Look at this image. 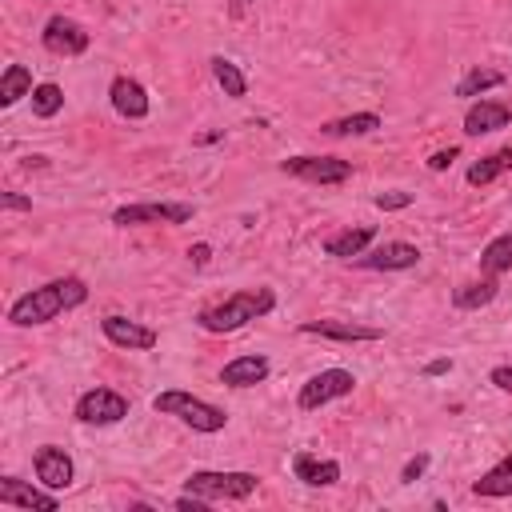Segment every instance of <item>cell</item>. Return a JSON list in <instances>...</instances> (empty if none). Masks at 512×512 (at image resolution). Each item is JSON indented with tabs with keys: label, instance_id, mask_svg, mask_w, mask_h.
<instances>
[{
	"label": "cell",
	"instance_id": "6da1fadb",
	"mask_svg": "<svg viewBox=\"0 0 512 512\" xmlns=\"http://www.w3.org/2000/svg\"><path fill=\"white\" fill-rule=\"evenodd\" d=\"M84 300H88V284H84L80 276H56V280H48V284H40V288L16 296V300L8 304V324H16V328H36V324L56 320L60 312L80 308Z\"/></svg>",
	"mask_w": 512,
	"mask_h": 512
},
{
	"label": "cell",
	"instance_id": "7a4b0ae2",
	"mask_svg": "<svg viewBox=\"0 0 512 512\" xmlns=\"http://www.w3.org/2000/svg\"><path fill=\"white\" fill-rule=\"evenodd\" d=\"M272 308H276V292L272 288H240V292L224 296L220 304L204 308L196 316V324L204 332H212V336H224V332H236V328L260 320V316H268Z\"/></svg>",
	"mask_w": 512,
	"mask_h": 512
},
{
	"label": "cell",
	"instance_id": "3957f363",
	"mask_svg": "<svg viewBox=\"0 0 512 512\" xmlns=\"http://www.w3.org/2000/svg\"><path fill=\"white\" fill-rule=\"evenodd\" d=\"M152 412L176 416L180 424H188L192 432H204V436L224 432V424H228V412H224V408H216V404H208V400H200V396H192V392H184V388L156 392V396H152Z\"/></svg>",
	"mask_w": 512,
	"mask_h": 512
},
{
	"label": "cell",
	"instance_id": "277c9868",
	"mask_svg": "<svg viewBox=\"0 0 512 512\" xmlns=\"http://www.w3.org/2000/svg\"><path fill=\"white\" fill-rule=\"evenodd\" d=\"M260 488V476L256 472H216V468H200L184 480V492L188 496H200V500H248L252 492Z\"/></svg>",
	"mask_w": 512,
	"mask_h": 512
},
{
	"label": "cell",
	"instance_id": "5b68a950",
	"mask_svg": "<svg viewBox=\"0 0 512 512\" xmlns=\"http://www.w3.org/2000/svg\"><path fill=\"white\" fill-rule=\"evenodd\" d=\"M196 216L192 204L180 200H140V204H120L112 212L116 228H140V224H188Z\"/></svg>",
	"mask_w": 512,
	"mask_h": 512
},
{
	"label": "cell",
	"instance_id": "8992f818",
	"mask_svg": "<svg viewBox=\"0 0 512 512\" xmlns=\"http://www.w3.org/2000/svg\"><path fill=\"white\" fill-rule=\"evenodd\" d=\"M352 388H356V376L348 368H320L300 384L296 408L300 412H316V408H324V404H332L340 396H352Z\"/></svg>",
	"mask_w": 512,
	"mask_h": 512
},
{
	"label": "cell",
	"instance_id": "52a82bcc",
	"mask_svg": "<svg viewBox=\"0 0 512 512\" xmlns=\"http://www.w3.org/2000/svg\"><path fill=\"white\" fill-rule=\"evenodd\" d=\"M280 172L296 176V180H308V184H320V188H336V184L352 180V160H340V156H288V160H280Z\"/></svg>",
	"mask_w": 512,
	"mask_h": 512
},
{
	"label": "cell",
	"instance_id": "ba28073f",
	"mask_svg": "<svg viewBox=\"0 0 512 512\" xmlns=\"http://www.w3.org/2000/svg\"><path fill=\"white\" fill-rule=\"evenodd\" d=\"M128 408H132V400L120 396L116 388H88V392L76 396V408H72V412H76L80 424L108 428V424H120V420L128 416Z\"/></svg>",
	"mask_w": 512,
	"mask_h": 512
},
{
	"label": "cell",
	"instance_id": "9c48e42d",
	"mask_svg": "<svg viewBox=\"0 0 512 512\" xmlns=\"http://www.w3.org/2000/svg\"><path fill=\"white\" fill-rule=\"evenodd\" d=\"M356 268H368V272H408L420 264V248L408 244V240H384L376 248H364L360 256H352Z\"/></svg>",
	"mask_w": 512,
	"mask_h": 512
},
{
	"label": "cell",
	"instance_id": "30bf717a",
	"mask_svg": "<svg viewBox=\"0 0 512 512\" xmlns=\"http://www.w3.org/2000/svg\"><path fill=\"white\" fill-rule=\"evenodd\" d=\"M40 44H44V52H52V56H80V52H88V44H92V36H88V28L84 24H76L72 16H48L44 20V32H40Z\"/></svg>",
	"mask_w": 512,
	"mask_h": 512
},
{
	"label": "cell",
	"instance_id": "8fae6325",
	"mask_svg": "<svg viewBox=\"0 0 512 512\" xmlns=\"http://www.w3.org/2000/svg\"><path fill=\"white\" fill-rule=\"evenodd\" d=\"M100 332H104L108 344L128 348V352H148V348L160 344V332H156V328H148V324H140V320H132V316H120V312L104 316V320H100Z\"/></svg>",
	"mask_w": 512,
	"mask_h": 512
},
{
	"label": "cell",
	"instance_id": "7c38bea8",
	"mask_svg": "<svg viewBox=\"0 0 512 512\" xmlns=\"http://www.w3.org/2000/svg\"><path fill=\"white\" fill-rule=\"evenodd\" d=\"M32 468H36V480L44 488H52V492H64L72 484V476H76V464L60 444H40L32 452Z\"/></svg>",
	"mask_w": 512,
	"mask_h": 512
},
{
	"label": "cell",
	"instance_id": "4fadbf2b",
	"mask_svg": "<svg viewBox=\"0 0 512 512\" xmlns=\"http://www.w3.org/2000/svg\"><path fill=\"white\" fill-rule=\"evenodd\" d=\"M300 332L304 336H320V340H340V344H364V340H380L384 336V328L356 324V320H304Z\"/></svg>",
	"mask_w": 512,
	"mask_h": 512
},
{
	"label": "cell",
	"instance_id": "5bb4252c",
	"mask_svg": "<svg viewBox=\"0 0 512 512\" xmlns=\"http://www.w3.org/2000/svg\"><path fill=\"white\" fill-rule=\"evenodd\" d=\"M0 504H16V508H40V512H56L60 500L52 488H36L20 476H0Z\"/></svg>",
	"mask_w": 512,
	"mask_h": 512
},
{
	"label": "cell",
	"instance_id": "9a60e30c",
	"mask_svg": "<svg viewBox=\"0 0 512 512\" xmlns=\"http://www.w3.org/2000/svg\"><path fill=\"white\" fill-rule=\"evenodd\" d=\"M108 100H112V108H116L124 120H144L148 108H152V100H148V92H144V84H140L136 76H116V80L108 84Z\"/></svg>",
	"mask_w": 512,
	"mask_h": 512
},
{
	"label": "cell",
	"instance_id": "2e32d148",
	"mask_svg": "<svg viewBox=\"0 0 512 512\" xmlns=\"http://www.w3.org/2000/svg\"><path fill=\"white\" fill-rule=\"evenodd\" d=\"M268 372H272L268 356L248 352V356H236V360H228V364L220 368V384H224V388H256V384L268 380Z\"/></svg>",
	"mask_w": 512,
	"mask_h": 512
},
{
	"label": "cell",
	"instance_id": "e0dca14e",
	"mask_svg": "<svg viewBox=\"0 0 512 512\" xmlns=\"http://www.w3.org/2000/svg\"><path fill=\"white\" fill-rule=\"evenodd\" d=\"M512 120V108L504 100H480L464 112V136H488V132H500L508 128Z\"/></svg>",
	"mask_w": 512,
	"mask_h": 512
},
{
	"label": "cell",
	"instance_id": "ac0fdd59",
	"mask_svg": "<svg viewBox=\"0 0 512 512\" xmlns=\"http://www.w3.org/2000/svg\"><path fill=\"white\" fill-rule=\"evenodd\" d=\"M372 240H376V228H372V224L340 228V232L324 236V256H332V260H352V256H360Z\"/></svg>",
	"mask_w": 512,
	"mask_h": 512
},
{
	"label": "cell",
	"instance_id": "d6986e66",
	"mask_svg": "<svg viewBox=\"0 0 512 512\" xmlns=\"http://www.w3.org/2000/svg\"><path fill=\"white\" fill-rule=\"evenodd\" d=\"M292 472H296V480L308 484V488H332V484L340 480V460H320V456H312V452H296Z\"/></svg>",
	"mask_w": 512,
	"mask_h": 512
},
{
	"label": "cell",
	"instance_id": "ffe728a7",
	"mask_svg": "<svg viewBox=\"0 0 512 512\" xmlns=\"http://www.w3.org/2000/svg\"><path fill=\"white\" fill-rule=\"evenodd\" d=\"M496 292H500L496 276L464 280V284H456V288H452V308H460V312H476V308H488V304L496 300Z\"/></svg>",
	"mask_w": 512,
	"mask_h": 512
},
{
	"label": "cell",
	"instance_id": "44dd1931",
	"mask_svg": "<svg viewBox=\"0 0 512 512\" xmlns=\"http://www.w3.org/2000/svg\"><path fill=\"white\" fill-rule=\"evenodd\" d=\"M472 496L480 500H500V496H512V452L504 460H496L476 484H472Z\"/></svg>",
	"mask_w": 512,
	"mask_h": 512
},
{
	"label": "cell",
	"instance_id": "7402d4cb",
	"mask_svg": "<svg viewBox=\"0 0 512 512\" xmlns=\"http://www.w3.org/2000/svg\"><path fill=\"white\" fill-rule=\"evenodd\" d=\"M480 272H484V276H504V272H512V232H500V236H492V240L480 248Z\"/></svg>",
	"mask_w": 512,
	"mask_h": 512
},
{
	"label": "cell",
	"instance_id": "603a6c76",
	"mask_svg": "<svg viewBox=\"0 0 512 512\" xmlns=\"http://www.w3.org/2000/svg\"><path fill=\"white\" fill-rule=\"evenodd\" d=\"M384 120H380V112H352V116H336V120H324L320 124V132L324 136H368V132H376Z\"/></svg>",
	"mask_w": 512,
	"mask_h": 512
},
{
	"label": "cell",
	"instance_id": "cb8c5ba5",
	"mask_svg": "<svg viewBox=\"0 0 512 512\" xmlns=\"http://www.w3.org/2000/svg\"><path fill=\"white\" fill-rule=\"evenodd\" d=\"M512 168V148H500V152H488V156H480L476 164H468V172H464V180L472 184V188H484V184H492L500 172H508Z\"/></svg>",
	"mask_w": 512,
	"mask_h": 512
},
{
	"label": "cell",
	"instance_id": "d4e9b609",
	"mask_svg": "<svg viewBox=\"0 0 512 512\" xmlns=\"http://www.w3.org/2000/svg\"><path fill=\"white\" fill-rule=\"evenodd\" d=\"M32 72L24 64H8L4 76H0V108H12L20 96H32Z\"/></svg>",
	"mask_w": 512,
	"mask_h": 512
},
{
	"label": "cell",
	"instance_id": "484cf974",
	"mask_svg": "<svg viewBox=\"0 0 512 512\" xmlns=\"http://www.w3.org/2000/svg\"><path fill=\"white\" fill-rule=\"evenodd\" d=\"M504 84V72H496V68H468L460 80H456V96H464V100H472V96H484L488 88H500Z\"/></svg>",
	"mask_w": 512,
	"mask_h": 512
},
{
	"label": "cell",
	"instance_id": "4316f807",
	"mask_svg": "<svg viewBox=\"0 0 512 512\" xmlns=\"http://www.w3.org/2000/svg\"><path fill=\"white\" fill-rule=\"evenodd\" d=\"M212 76H216V84L224 88V96H232V100H244V96H248V80H244V72H240L232 60L212 56Z\"/></svg>",
	"mask_w": 512,
	"mask_h": 512
},
{
	"label": "cell",
	"instance_id": "83f0119b",
	"mask_svg": "<svg viewBox=\"0 0 512 512\" xmlns=\"http://www.w3.org/2000/svg\"><path fill=\"white\" fill-rule=\"evenodd\" d=\"M60 108H64V92H60V84L44 80V84H36V88H32V116L52 120Z\"/></svg>",
	"mask_w": 512,
	"mask_h": 512
},
{
	"label": "cell",
	"instance_id": "f1b7e54d",
	"mask_svg": "<svg viewBox=\"0 0 512 512\" xmlns=\"http://www.w3.org/2000/svg\"><path fill=\"white\" fill-rule=\"evenodd\" d=\"M372 204H376L380 212H400V208H408V204H412V192H400V188H392V192H380Z\"/></svg>",
	"mask_w": 512,
	"mask_h": 512
},
{
	"label": "cell",
	"instance_id": "f546056e",
	"mask_svg": "<svg viewBox=\"0 0 512 512\" xmlns=\"http://www.w3.org/2000/svg\"><path fill=\"white\" fill-rule=\"evenodd\" d=\"M428 464H432V456H428V452H416V456L400 468V484H416V480L424 476V468H428Z\"/></svg>",
	"mask_w": 512,
	"mask_h": 512
},
{
	"label": "cell",
	"instance_id": "4dcf8cb0",
	"mask_svg": "<svg viewBox=\"0 0 512 512\" xmlns=\"http://www.w3.org/2000/svg\"><path fill=\"white\" fill-rule=\"evenodd\" d=\"M456 156H460V148H456V144H452V148H440V152H432V156H428V172H444V168H448Z\"/></svg>",
	"mask_w": 512,
	"mask_h": 512
},
{
	"label": "cell",
	"instance_id": "1f68e13d",
	"mask_svg": "<svg viewBox=\"0 0 512 512\" xmlns=\"http://www.w3.org/2000/svg\"><path fill=\"white\" fill-rule=\"evenodd\" d=\"M488 384H496L500 392H512V364H496L488 372Z\"/></svg>",
	"mask_w": 512,
	"mask_h": 512
},
{
	"label": "cell",
	"instance_id": "d6a6232c",
	"mask_svg": "<svg viewBox=\"0 0 512 512\" xmlns=\"http://www.w3.org/2000/svg\"><path fill=\"white\" fill-rule=\"evenodd\" d=\"M0 204H4L8 212H32V200L20 196V192H0Z\"/></svg>",
	"mask_w": 512,
	"mask_h": 512
},
{
	"label": "cell",
	"instance_id": "836d02e7",
	"mask_svg": "<svg viewBox=\"0 0 512 512\" xmlns=\"http://www.w3.org/2000/svg\"><path fill=\"white\" fill-rule=\"evenodd\" d=\"M208 256H212V244H192V248H188V260H192L196 268H204Z\"/></svg>",
	"mask_w": 512,
	"mask_h": 512
},
{
	"label": "cell",
	"instance_id": "e575fe53",
	"mask_svg": "<svg viewBox=\"0 0 512 512\" xmlns=\"http://www.w3.org/2000/svg\"><path fill=\"white\" fill-rule=\"evenodd\" d=\"M444 372H452V360L448 356H436V360L424 364V376H444Z\"/></svg>",
	"mask_w": 512,
	"mask_h": 512
},
{
	"label": "cell",
	"instance_id": "d590c367",
	"mask_svg": "<svg viewBox=\"0 0 512 512\" xmlns=\"http://www.w3.org/2000/svg\"><path fill=\"white\" fill-rule=\"evenodd\" d=\"M232 4H236V8H240V4H248V0H232Z\"/></svg>",
	"mask_w": 512,
	"mask_h": 512
}]
</instances>
